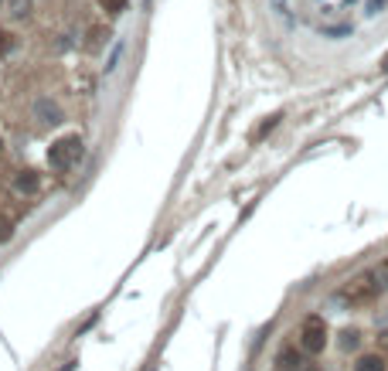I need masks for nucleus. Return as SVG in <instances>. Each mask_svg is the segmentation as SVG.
I'll list each match as a JSON object with an SVG mask.
<instances>
[{
	"label": "nucleus",
	"mask_w": 388,
	"mask_h": 371,
	"mask_svg": "<svg viewBox=\"0 0 388 371\" xmlns=\"http://www.w3.org/2000/svg\"><path fill=\"white\" fill-rule=\"evenodd\" d=\"M385 0H293V14L320 35H348L351 28L378 14Z\"/></svg>",
	"instance_id": "obj_1"
},
{
	"label": "nucleus",
	"mask_w": 388,
	"mask_h": 371,
	"mask_svg": "<svg viewBox=\"0 0 388 371\" xmlns=\"http://www.w3.org/2000/svg\"><path fill=\"white\" fill-rule=\"evenodd\" d=\"M76 365H78V361H69V365H65L62 371H76Z\"/></svg>",
	"instance_id": "obj_14"
},
{
	"label": "nucleus",
	"mask_w": 388,
	"mask_h": 371,
	"mask_svg": "<svg viewBox=\"0 0 388 371\" xmlns=\"http://www.w3.org/2000/svg\"><path fill=\"white\" fill-rule=\"evenodd\" d=\"M10 235H14V228H10V221H7V218H0V242H7Z\"/></svg>",
	"instance_id": "obj_10"
},
{
	"label": "nucleus",
	"mask_w": 388,
	"mask_h": 371,
	"mask_svg": "<svg viewBox=\"0 0 388 371\" xmlns=\"http://www.w3.org/2000/svg\"><path fill=\"white\" fill-rule=\"evenodd\" d=\"M354 371H388V365H385L382 354H361V358L354 361Z\"/></svg>",
	"instance_id": "obj_7"
},
{
	"label": "nucleus",
	"mask_w": 388,
	"mask_h": 371,
	"mask_svg": "<svg viewBox=\"0 0 388 371\" xmlns=\"http://www.w3.org/2000/svg\"><path fill=\"white\" fill-rule=\"evenodd\" d=\"M14 188H17V191H24V194H35V191L41 188V177L35 174V170H21V174L14 177Z\"/></svg>",
	"instance_id": "obj_6"
},
{
	"label": "nucleus",
	"mask_w": 388,
	"mask_h": 371,
	"mask_svg": "<svg viewBox=\"0 0 388 371\" xmlns=\"http://www.w3.org/2000/svg\"><path fill=\"white\" fill-rule=\"evenodd\" d=\"M10 35H7V31H3V28H0V55H3V51H7V48H10Z\"/></svg>",
	"instance_id": "obj_12"
},
{
	"label": "nucleus",
	"mask_w": 388,
	"mask_h": 371,
	"mask_svg": "<svg viewBox=\"0 0 388 371\" xmlns=\"http://www.w3.org/2000/svg\"><path fill=\"white\" fill-rule=\"evenodd\" d=\"M385 266H388V262H385Z\"/></svg>",
	"instance_id": "obj_16"
},
{
	"label": "nucleus",
	"mask_w": 388,
	"mask_h": 371,
	"mask_svg": "<svg viewBox=\"0 0 388 371\" xmlns=\"http://www.w3.org/2000/svg\"><path fill=\"white\" fill-rule=\"evenodd\" d=\"M279 123V116H270V120H266V123H263V129H259V133H256V140H259V136H266V133H270L272 126Z\"/></svg>",
	"instance_id": "obj_11"
},
{
	"label": "nucleus",
	"mask_w": 388,
	"mask_h": 371,
	"mask_svg": "<svg viewBox=\"0 0 388 371\" xmlns=\"http://www.w3.org/2000/svg\"><path fill=\"white\" fill-rule=\"evenodd\" d=\"M354 337H358L354 330H348V334H344V347H354Z\"/></svg>",
	"instance_id": "obj_13"
},
{
	"label": "nucleus",
	"mask_w": 388,
	"mask_h": 371,
	"mask_svg": "<svg viewBox=\"0 0 388 371\" xmlns=\"http://www.w3.org/2000/svg\"><path fill=\"white\" fill-rule=\"evenodd\" d=\"M300 344H303V351H310V354H320L324 347H327V324H324V317H307L303 320V327H300Z\"/></svg>",
	"instance_id": "obj_4"
},
{
	"label": "nucleus",
	"mask_w": 388,
	"mask_h": 371,
	"mask_svg": "<svg viewBox=\"0 0 388 371\" xmlns=\"http://www.w3.org/2000/svg\"><path fill=\"white\" fill-rule=\"evenodd\" d=\"M35 116H38L41 123H62V106L58 102H51V99H38L35 102Z\"/></svg>",
	"instance_id": "obj_5"
},
{
	"label": "nucleus",
	"mask_w": 388,
	"mask_h": 371,
	"mask_svg": "<svg viewBox=\"0 0 388 371\" xmlns=\"http://www.w3.org/2000/svg\"><path fill=\"white\" fill-rule=\"evenodd\" d=\"M126 3H130V0H99V7H103V10H109V14L126 10Z\"/></svg>",
	"instance_id": "obj_9"
},
{
	"label": "nucleus",
	"mask_w": 388,
	"mask_h": 371,
	"mask_svg": "<svg viewBox=\"0 0 388 371\" xmlns=\"http://www.w3.org/2000/svg\"><path fill=\"white\" fill-rule=\"evenodd\" d=\"M388 289V266H378V269H364L358 276H351L344 289H341V300L351 303V307H364L371 300H378Z\"/></svg>",
	"instance_id": "obj_2"
},
{
	"label": "nucleus",
	"mask_w": 388,
	"mask_h": 371,
	"mask_svg": "<svg viewBox=\"0 0 388 371\" xmlns=\"http://www.w3.org/2000/svg\"><path fill=\"white\" fill-rule=\"evenodd\" d=\"M297 365H300V354H297L293 347L279 351V368H297Z\"/></svg>",
	"instance_id": "obj_8"
},
{
	"label": "nucleus",
	"mask_w": 388,
	"mask_h": 371,
	"mask_svg": "<svg viewBox=\"0 0 388 371\" xmlns=\"http://www.w3.org/2000/svg\"><path fill=\"white\" fill-rule=\"evenodd\" d=\"M382 347H385V351H388V330H385V334H382Z\"/></svg>",
	"instance_id": "obj_15"
},
{
	"label": "nucleus",
	"mask_w": 388,
	"mask_h": 371,
	"mask_svg": "<svg viewBox=\"0 0 388 371\" xmlns=\"http://www.w3.org/2000/svg\"><path fill=\"white\" fill-rule=\"evenodd\" d=\"M82 154H85V147H82L78 136H62L58 143H51V150H48V164L55 167V170H72V167L82 161Z\"/></svg>",
	"instance_id": "obj_3"
}]
</instances>
